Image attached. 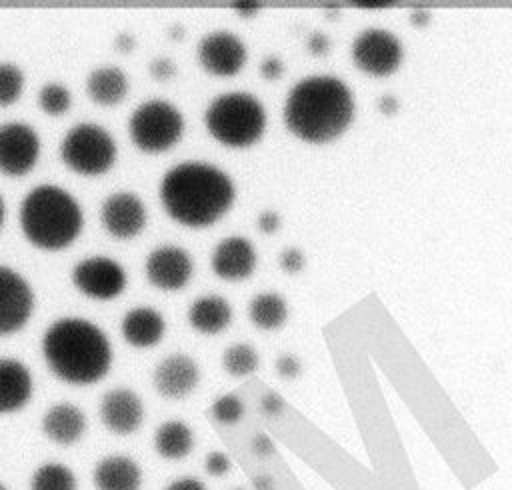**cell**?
Returning a JSON list of instances; mask_svg holds the SVG:
<instances>
[{
	"label": "cell",
	"instance_id": "cell-1",
	"mask_svg": "<svg viewBox=\"0 0 512 490\" xmlns=\"http://www.w3.org/2000/svg\"><path fill=\"white\" fill-rule=\"evenodd\" d=\"M158 194L170 218L184 226L202 228L216 222L230 208L236 188L222 168L186 160L164 172Z\"/></svg>",
	"mask_w": 512,
	"mask_h": 490
},
{
	"label": "cell",
	"instance_id": "cell-2",
	"mask_svg": "<svg viewBox=\"0 0 512 490\" xmlns=\"http://www.w3.org/2000/svg\"><path fill=\"white\" fill-rule=\"evenodd\" d=\"M42 356L54 376L68 384L86 386L102 380L112 364L108 336L80 316L54 320L42 334Z\"/></svg>",
	"mask_w": 512,
	"mask_h": 490
},
{
	"label": "cell",
	"instance_id": "cell-3",
	"mask_svg": "<svg viewBox=\"0 0 512 490\" xmlns=\"http://www.w3.org/2000/svg\"><path fill=\"white\" fill-rule=\"evenodd\" d=\"M354 116V98L344 80L312 74L296 82L284 102V120L292 134L306 142H328L340 136Z\"/></svg>",
	"mask_w": 512,
	"mask_h": 490
},
{
	"label": "cell",
	"instance_id": "cell-4",
	"mask_svg": "<svg viewBox=\"0 0 512 490\" xmlns=\"http://www.w3.org/2000/svg\"><path fill=\"white\" fill-rule=\"evenodd\" d=\"M84 226L80 202L58 184H38L20 202V228L42 250H60L76 240Z\"/></svg>",
	"mask_w": 512,
	"mask_h": 490
},
{
	"label": "cell",
	"instance_id": "cell-5",
	"mask_svg": "<svg viewBox=\"0 0 512 490\" xmlns=\"http://www.w3.org/2000/svg\"><path fill=\"white\" fill-rule=\"evenodd\" d=\"M204 124L212 138L224 146H250L266 128V108L250 92H224L206 106Z\"/></svg>",
	"mask_w": 512,
	"mask_h": 490
},
{
	"label": "cell",
	"instance_id": "cell-6",
	"mask_svg": "<svg viewBox=\"0 0 512 490\" xmlns=\"http://www.w3.org/2000/svg\"><path fill=\"white\" fill-rule=\"evenodd\" d=\"M116 154L114 136L96 122H78L60 140L62 162L84 176H98L110 170Z\"/></svg>",
	"mask_w": 512,
	"mask_h": 490
},
{
	"label": "cell",
	"instance_id": "cell-7",
	"mask_svg": "<svg viewBox=\"0 0 512 490\" xmlns=\"http://www.w3.org/2000/svg\"><path fill=\"white\" fill-rule=\"evenodd\" d=\"M184 132V116L178 106L162 98L140 102L128 118V134L136 148L144 152H164L172 148Z\"/></svg>",
	"mask_w": 512,
	"mask_h": 490
},
{
	"label": "cell",
	"instance_id": "cell-8",
	"mask_svg": "<svg viewBox=\"0 0 512 490\" xmlns=\"http://www.w3.org/2000/svg\"><path fill=\"white\" fill-rule=\"evenodd\" d=\"M402 44L386 28H366L352 42L354 64L372 76H388L402 62Z\"/></svg>",
	"mask_w": 512,
	"mask_h": 490
},
{
	"label": "cell",
	"instance_id": "cell-9",
	"mask_svg": "<svg viewBox=\"0 0 512 490\" xmlns=\"http://www.w3.org/2000/svg\"><path fill=\"white\" fill-rule=\"evenodd\" d=\"M74 286L96 300L116 298L126 286V272L114 258L94 254L78 260L72 268Z\"/></svg>",
	"mask_w": 512,
	"mask_h": 490
},
{
	"label": "cell",
	"instance_id": "cell-10",
	"mask_svg": "<svg viewBox=\"0 0 512 490\" xmlns=\"http://www.w3.org/2000/svg\"><path fill=\"white\" fill-rule=\"evenodd\" d=\"M40 156V136L28 122L8 120L0 124V172L22 176Z\"/></svg>",
	"mask_w": 512,
	"mask_h": 490
},
{
	"label": "cell",
	"instance_id": "cell-11",
	"mask_svg": "<svg viewBox=\"0 0 512 490\" xmlns=\"http://www.w3.org/2000/svg\"><path fill=\"white\" fill-rule=\"evenodd\" d=\"M34 310V290L14 268L0 264V336L20 330Z\"/></svg>",
	"mask_w": 512,
	"mask_h": 490
},
{
	"label": "cell",
	"instance_id": "cell-12",
	"mask_svg": "<svg viewBox=\"0 0 512 490\" xmlns=\"http://www.w3.org/2000/svg\"><path fill=\"white\" fill-rule=\"evenodd\" d=\"M198 62L214 76H232L246 62V44L230 30H212L198 42Z\"/></svg>",
	"mask_w": 512,
	"mask_h": 490
},
{
	"label": "cell",
	"instance_id": "cell-13",
	"mask_svg": "<svg viewBox=\"0 0 512 490\" xmlns=\"http://www.w3.org/2000/svg\"><path fill=\"white\" fill-rule=\"evenodd\" d=\"M146 204L130 190H118L104 198L100 206V222L114 238H132L146 226Z\"/></svg>",
	"mask_w": 512,
	"mask_h": 490
},
{
	"label": "cell",
	"instance_id": "cell-14",
	"mask_svg": "<svg viewBox=\"0 0 512 490\" xmlns=\"http://www.w3.org/2000/svg\"><path fill=\"white\" fill-rule=\"evenodd\" d=\"M146 278L160 290H180L188 284L194 264L190 254L174 244H162L146 256Z\"/></svg>",
	"mask_w": 512,
	"mask_h": 490
},
{
	"label": "cell",
	"instance_id": "cell-15",
	"mask_svg": "<svg viewBox=\"0 0 512 490\" xmlns=\"http://www.w3.org/2000/svg\"><path fill=\"white\" fill-rule=\"evenodd\" d=\"M102 424L120 436L132 434L144 420V406L140 396L130 388H112L100 400Z\"/></svg>",
	"mask_w": 512,
	"mask_h": 490
},
{
	"label": "cell",
	"instance_id": "cell-16",
	"mask_svg": "<svg viewBox=\"0 0 512 490\" xmlns=\"http://www.w3.org/2000/svg\"><path fill=\"white\" fill-rule=\"evenodd\" d=\"M200 380L198 364L186 354H170L154 368L152 382L160 396L180 400L188 396Z\"/></svg>",
	"mask_w": 512,
	"mask_h": 490
},
{
	"label": "cell",
	"instance_id": "cell-17",
	"mask_svg": "<svg viewBox=\"0 0 512 490\" xmlns=\"http://www.w3.org/2000/svg\"><path fill=\"white\" fill-rule=\"evenodd\" d=\"M210 264L216 276L224 280H240L252 274L256 266V250L244 236H226L214 246Z\"/></svg>",
	"mask_w": 512,
	"mask_h": 490
},
{
	"label": "cell",
	"instance_id": "cell-18",
	"mask_svg": "<svg viewBox=\"0 0 512 490\" xmlns=\"http://www.w3.org/2000/svg\"><path fill=\"white\" fill-rule=\"evenodd\" d=\"M32 374L16 358L0 356V414H10L28 404L32 396Z\"/></svg>",
	"mask_w": 512,
	"mask_h": 490
},
{
	"label": "cell",
	"instance_id": "cell-19",
	"mask_svg": "<svg viewBox=\"0 0 512 490\" xmlns=\"http://www.w3.org/2000/svg\"><path fill=\"white\" fill-rule=\"evenodd\" d=\"M166 320L150 306L130 308L120 322V332L128 344L134 348H150L158 344L164 336Z\"/></svg>",
	"mask_w": 512,
	"mask_h": 490
},
{
	"label": "cell",
	"instance_id": "cell-20",
	"mask_svg": "<svg viewBox=\"0 0 512 490\" xmlns=\"http://www.w3.org/2000/svg\"><path fill=\"white\" fill-rule=\"evenodd\" d=\"M86 430L84 412L70 402H58L50 406L42 416V432L60 446H70Z\"/></svg>",
	"mask_w": 512,
	"mask_h": 490
},
{
	"label": "cell",
	"instance_id": "cell-21",
	"mask_svg": "<svg viewBox=\"0 0 512 490\" xmlns=\"http://www.w3.org/2000/svg\"><path fill=\"white\" fill-rule=\"evenodd\" d=\"M92 480L96 490H140L142 472L130 456L112 454L94 466Z\"/></svg>",
	"mask_w": 512,
	"mask_h": 490
},
{
	"label": "cell",
	"instance_id": "cell-22",
	"mask_svg": "<svg viewBox=\"0 0 512 490\" xmlns=\"http://www.w3.org/2000/svg\"><path fill=\"white\" fill-rule=\"evenodd\" d=\"M130 88V80L126 72L118 66H98L92 68L86 76V94L92 102L100 106H112L124 100Z\"/></svg>",
	"mask_w": 512,
	"mask_h": 490
},
{
	"label": "cell",
	"instance_id": "cell-23",
	"mask_svg": "<svg viewBox=\"0 0 512 490\" xmlns=\"http://www.w3.org/2000/svg\"><path fill=\"white\" fill-rule=\"evenodd\" d=\"M232 320L230 302L218 294L198 296L188 308V322L202 334H218Z\"/></svg>",
	"mask_w": 512,
	"mask_h": 490
},
{
	"label": "cell",
	"instance_id": "cell-24",
	"mask_svg": "<svg viewBox=\"0 0 512 490\" xmlns=\"http://www.w3.org/2000/svg\"><path fill=\"white\" fill-rule=\"evenodd\" d=\"M154 448L166 460H182L194 448V434L182 420H166L154 432Z\"/></svg>",
	"mask_w": 512,
	"mask_h": 490
},
{
	"label": "cell",
	"instance_id": "cell-25",
	"mask_svg": "<svg viewBox=\"0 0 512 490\" xmlns=\"http://www.w3.org/2000/svg\"><path fill=\"white\" fill-rule=\"evenodd\" d=\"M288 316L286 300L276 292H260L250 300V320L264 330H274Z\"/></svg>",
	"mask_w": 512,
	"mask_h": 490
},
{
	"label": "cell",
	"instance_id": "cell-26",
	"mask_svg": "<svg viewBox=\"0 0 512 490\" xmlns=\"http://www.w3.org/2000/svg\"><path fill=\"white\" fill-rule=\"evenodd\" d=\"M30 490H76V476L60 462H46L32 474Z\"/></svg>",
	"mask_w": 512,
	"mask_h": 490
},
{
	"label": "cell",
	"instance_id": "cell-27",
	"mask_svg": "<svg viewBox=\"0 0 512 490\" xmlns=\"http://www.w3.org/2000/svg\"><path fill=\"white\" fill-rule=\"evenodd\" d=\"M222 366L232 376H248L258 368V352L246 342H236L224 350Z\"/></svg>",
	"mask_w": 512,
	"mask_h": 490
},
{
	"label": "cell",
	"instance_id": "cell-28",
	"mask_svg": "<svg viewBox=\"0 0 512 490\" xmlns=\"http://www.w3.org/2000/svg\"><path fill=\"white\" fill-rule=\"evenodd\" d=\"M38 106L48 116H62L72 106V92L60 82H46L38 90Z\"/></svg>",
	"mask_w": 512,
	"mask_h": 490
},
{
	"label": "cell",
	"instance_id": "cell-29",
	"mask_svg": "<svg viewBox=\"0 0 512 490\" xmlns=\"http://www.w3.org/2000/svg\"><path fill=\"white\" fill-rule=\"evenodd\" d=\"M24 90V72L14 62H0V106L14 104Z\"/></svg>",
	"mask_w": 512,
	"mask_h": 490
},
{
	"label": "cell",
	"instance_id": "cell-30",
	"mask_svg": "<svg viewBox=\"0 0 512 490\" xmlns=\"http://www.w3.org/2000/svg\"><path fill=\"white\" fill-rule=\"evenodd\" d=\"M212 416L222 424H234L244 414V404L236 394H224L212 402Z\"/></svg>",
	"mask_w": 512,
	"mask_h": 490
},
{
	"label": "cell",
	"instance_id": "cell-31",
	"mask_svg": "<svg viewBox=\"0 0 512 490\" xmlns=\"http://www.w3.org/2000/svg\"><path fill=\"white\" fill-rule=\"evenodd\" d=\"M148 72H150L152 78H156V80H160V82H168V80H172V78L176 76L178 68H176V62H174L172 58H168V56H156V58L150 60Z\"/></svg>",
	"mask_w": 512,
	"mask_h": 490
},
{
	"label": "cell",
	"instance_id": "cell-32",
	"mask_svg": "<svg viewBox=\"0 0 512 490\" xmlns=\"http://www.w3.org/2000/svg\"><path fill=\"white\" fill-rule=\"evenodd\" d=\"M278 264H280V268L284 272L296 274V272H300L304 268V252L300 248H294V246L286 248L278 256Z\"/></svg>",
	"mask_w": 512,
	"mask_h": 490
},
{
	"label": "cell",
	"instance_id": "cell-33",
	"mask_svg": "<svg viewBox=\"0 0 512 490\" xmlns=\"http://www.w3.org/2000/svg\"><path fill=\"white\" fill-rule=\"evenodd\" d=\"M204 468L210 476H224L230 470V458H228V454H224L220 450H214L206 456Z\"/></svg>",
	"mask_w": 512,
	"mask_h": 490
},
{
	"label": "cell",
	"instance_id": "cell-34",
	"mask_svg": "<svg viewBox=\"0 0 512 490\" xmlns=\"http://www.w3.org/2000/svg\"><path fill=\"white\" fill-rule=\"evenodd\" d=\"M302 370V364L300 360L294 356V354H282L278 360H276V372L282 376V378H296Z\"/></svg>",
	"mask_w": 512,
	"mask_h": 490
},
{
	"label": "cell",
	"instance_id": "cell-35",
	"mask_svg": "<svg viewBox=\"0 0 512 490\" xmlns=\"http://www.w3.org/2000/svg\"><path fill=\"white\" fill-rule=\"evenodd\" d=\"M260 74L266 78V80H276L284 74V60L278 58V56H266L262 62H260Z\"/></svg>",
	"mask_w": 512,
	"mask_h": 490
},
{
	"label": "cell",
	"instance_id": "cell-36",
	"mask_svg": "<svg viewBox=\"0 0 512 490\" xmlns=\"http://www.w3.org/2000/svg\"><path fill=\"white\" fill-rule=\"evenodd\" d=\"M306 46H308V50L312 52V54H316V56H320V54H326V52H330V46H332V42H330V38L322 32V30H314L310 36H308V40H306Z\"/></svg>",
	"mask_w": 512,
	"mask_h": 490
},
{
	"label": "cell",
	"instance_id": "cell-37",
	"mask_svg": "<svg viewBox=\"0 0 512 490\" xmlns=\"http://www.w3.org/2000/svg\"><path fill=\"white\" fill-rule=\"evenodd\" d=\"M280 222H282V218H280V214L276 210H264L258 216V228L262 232H268V234L276 232L280 228Z\"/></svg>",
	"mask_w": 512,
	"mask_h": 490
},
{
	"label": "cell",
	"instance_id": "cell-38",
	"mask_svg": "<svg viewBox=\"0 0 512 490\" xmlns=\"http://www.w3.org/2000/svg\"><path fill=\"white\" fill-rule=\"evenodd\" d=\"M260 408H262L264 414L276 416V414H280V410L284 408V400H282L276 392H266V394L262 396V400H260Z\"/></svg>",
	"mask_w": 512,
	"mask_h": 490
},
{
	"label": "cell",
	"instance_id": "cell-39",
	"mask_svg": "<svg viewBox=\"0 0 512 490\" xmlns=\"http://www.w3.org/2000/svg\"><path fill=\"white\" fill-rule=\"evenodd\" d=\"M166 490H206L204 482H200L198 478H192V476H184V478H178V480H172Z\"/></svg>",
	"mask_w": 512,
	"mask_h": 490
},
{
	"label": "cell",
	"instance_id": "cell-40",
	"mask_svg": "<svg viewBox=\"0 0 512 490\" xmlns=\"http://www.w3.org/2000/svg\"><path fill=\"white\" fill-rule=\"evenodd\" d=\"M134 46H136V36H134L132 32L122 30V32H118V34L114 36V48H116L118 52H132Z\"/></svg>",
	"mask_w": 512,
	"mask_h": 490
},
{
	"label": "cell",
	"instance_id": "cell-41",
	"mask_svg": "<svg viewBox=\"0 0 512 490\" xmlns=\"http://www.w3.org/2000/svg\"><path fill=\"white\" fill-rule=\"evenodd\" d=\"M398 106H400V102H398V98H396L394 94H382V96L378 98V110H380L382 114H386V116L396 114V112H398Z\"/></svg>",
	"mask_w": 512,
	"mask_h": 490
},
{
	"label": "cell",
	"instance_id": "cell-42",
	"mask_svg": "<svg viewBox=\"0 0 512 490\" xmlns=\"http://www.w3.org/2000/svg\"><path fill=\"white\" fill-rule=\"evenodd\" d=\"M252 450L258 454V456H270L274 452V444L272 440L266 436V434H258L254 440H252Z\"/></svg>",
	"mask_w": 512,
	"mask_h": 490
},
{
	"label": "cell",
	"instance_id": "cell-43",
	"mask_svg": "<svg viewBox=\"0 0 512 490\" xmlns=\"http://www.w3.org/2000/svg\"><path fill=\"white\" fill-rule=\"evenodd\" d=\"M428 10H422V8H418V10H414L412 12V16H410V20H412V24L414 26H424L426 22H428Z\"/></svg>",
	"mask_w": 512,
	"mask_h": 490
},
{
	"label": "cell",
	"instance_id": "cell-44",
	"mask_svg": "<svg viewBox=\"0 0 512 490\" xmlns=\"http://www.w3.org/2000/svg\"><path fill=\"white\" fill-rule=\"evenodd\" d=\"M252 484H254V488H256V490H274L272 480H270L268 476H264V474L256 476V478L252 480Z\"/></svg>",
	"mask_w": 512,
	"mask_h": 490
},
{
	"label": "cell",
	"instance_id": "cell-45",
	"mask_svg": "<svg viewBox=\"0 0 512 490\" xmlns=\"http://www.w3.org/2000/svg\"><path fill=\"white\" fill-rule=\"evenodd\" d=\"M236 10H238L242 16H252L254 12L260 10V6H256V4H240V6H236Z\"/></svg>",
	"mask_w": 512,
	"mask_h": 490
},
{
	"label": "cell",
	"instance_id": "cell-46",
	"mask_svg": "<svg viewBox=\"0 0 512 490\" xmlns=\"http://www.w3.org/2000/svg\"><path fill=\"white\" fill-rule=\"evenodd\" d=\"M168 36H170V38H182V36H184V28H182L180 24H174V26H170V30H168Z\"/></svg>",
	"mask_w": 512,
	"mask_h": 490
},
{
	"label": "cell",
	"instance_id": "cell-47",
	"mask_svg": "<svg viewBox=\"0 0 512 490\" xmlns=\"http://www.w3.org/2000/svg\"><path fill=\"white\" fill-rule=\"evenodd\" d=\"M4 214H6V206H4V200L0 196V228H2V222H4Z\"/></svg>",
	"mask_w": 512,
	"mask_h": 490
},
{
	"label": "cell",
	"instance_id": "cell-48",
	"mask_svg": "<svg viewBox=\"0 0 512 490\" xmlns=\"http://www.w3.org/2000/svg\"><path fill=\"white\" fill-rule=\"evenodd\" d=\"M232 490H244V488H232Z\"/></svg>",
	"mask_w": 512,
	"mask_h": 490
},
{
	"label": "cell",
	"instance_id": "cell-49",
	"mask_svg": "<svg viewBox=\"0 0 512 490\" xmlns=\"http://www.w3.org/2000/svg\"><path fill=\"white\" fill-rule=\"evenodd\" d=\"M0 490H6V488H4V486H2V484H0Z\"/></svg>",
	"mask_w": 512,
	"mask_h": 490
}]
</instances>
